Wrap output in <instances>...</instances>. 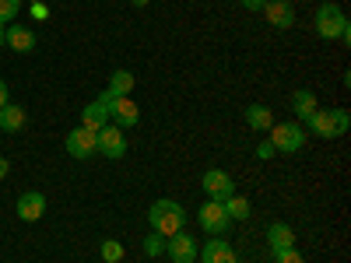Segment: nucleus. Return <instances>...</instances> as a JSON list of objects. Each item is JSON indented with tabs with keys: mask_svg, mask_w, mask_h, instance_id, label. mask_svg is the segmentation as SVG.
<instances>
[{
	"mask_svg": "<svg viewBox=\"0 0 351 263\" xmlns=\"http://www.w3.org/2000/svg\"><path fill=\"white\" fill-rule=\"evenodd\" d=\"M4 46H11L14 53H32L36 49V32L32 28H21V25H11L4 32Z\"/></svg>",
	"mask_w": 351,
	"mask_h": 263,
	"instance_id": "2eb2a0df",
	"label": "nucleus"
},
{
	"mask_svg": "<svg viewBox=\"0 0 351 263\" xmlns=\"http://www.w3.org/2000/svg\"><path fill=\"white\" fill-rule=\"evenodd\" d=\"M256 155H260V158H271V155H274V144H271V140H263L260 148H256Z\"/></svg>",
	"mask_w": 351,
	"mask_h": 263,
	"instance_id": "a878e982",
	"label": "nucleus"
},
{
	"mask_svg": "<svg viewBox=\"0 0 351 263\" xmlns=\"http://www.w3.org/2000/svg\"><path fill=\"white\" fill-rule=\"evenodd\" d=\"M11 172V165H8V158H0V179H4V175Z\"/></svg>",
	"mask_w": 351,
	"mask_h": 263,
	"instance_id": "c85d7f7f",
	"label": "nucleus"
},
{
	"mask_svg": "<svg viewBox=\"0 0 351 263\" xmlns=\"http://www.w3.org/2000/svg\"><path fill=\"white\" fill-rule=\"evenodd\" d=\"M239 4H243L246 11H263V4H267V0H239Z\"/></svg>",
	"mask_w": 351,
	"mask_h": 263,
	"instance_id": "bb28decb",
	"label": "nucleus"
},
{
	"mask_svg": "<svg viewBox=\"0 0 351 263\" xmlns=\"http://www.w3.org/2000/svg\"><path fill=\"white\" fill-rule=\"evenodd\" d=\"M197 221H200V228L208 231V236H225V231L232 228V218L225 214V203H218V200L204 203V208L197 211Z\"/></svg>",
	"mask_w": 351,
	"mask_h": 263,
	"instance_id": "39448f33",
	"label": "nucleus"
},
{
	"mask_svg": "<svg viewBox=\"0 0 351 263\" xmlns=\"http://www.w3.org/2000/svg\"><path fill=\"white\" fill-rule=\"evenodd\" d=\"M274 263H306V260H302V253L295 246H288V249H278L274 253Z\"/></svg>",
	"mask_w": 351,
	"mask_h": 263,
	"instance_id": "b1692460",
	"label": "nucleus"
},
{
	"mask_svg": "<svg viewBox=\"0 0 351 263\" xmlns=\"http://www.w3.org/2000/svg\"><path fill=\"white\" fill-rule=\"evenodd\" d=\"M148 221H152V231H158L162 239H169V236H176V231L186 228V211L176 200L162 197V200H155L148 208Z\"/></svg>",
	"mask_w": 351,
	"mask_h": 263,
	"instance_id": "f257e3e1",
	"label": "nucleus"
},
{
	"mask_svg": "<svg viewBox=\"0 0 351 263\" xmlns=\"http://www.w3.org/2000/svg\"><path fill=\"white\" fill-rule=\"evenodd\" d=\"M95 151H99V134L84 130V127H74V130L67 134V155H71V158L84 162V158H92Z\"/></svg>",
	"mask_w": 351,
	"mask_h": 263,
	"instance_id": "6e6552de",
	"label": "nucleus"
},
{
	"mask_svg": "<svg viewBox=\"0 0 351 263\" xmlns=\"http://www.w3.org/2000/svg\"><path fill=\"white\" fill-rule=\"evenodd\" d=\"M130 4H134V8H144V4H148V0H130Z\"/></svg>",
	"mask_w": 351,
	"mask_h": 263,
	"instance_id": "7c9ffc66",
	"label": "nucleus"
},
{
	"mask_svg": "<svg viewBox=\"0 0 351 263\" xmlns=\"http://www.w3.org/2000/svg\"><path fill=\"white\" fill-rule=\"evenodd\" d=\"M130 92H134V74L120 67V71H112V77H109V88H106V92H102L95 102L106 109L112 99H123V95H130Z\"/></svg>",
	"mask_w": 351,
	"mask_h": 263,
	"instance_id": "9b49d317",
	"label": "nucleus"
},
{
	"mask_svg": "<svg viewBox=\"0 0 351 263\" xmlns=\"http://www.w3.org/2000/svg\"><path fill=\"white\" fill-rule=\"evenodd\" d=\"M25 120H28V116H25V109L21 105H4V109H0V127H4V130H11V134H18L21 127H25Z\"/></svg>",
	"mask_w": 351,
	"mask_h": 263,
	"instance_id": "6ab92c4d",
	"label": "nucleus"
},
{
	"mask_svg": "<svg viewBox=\"0 0 351 263\" xmlns=\"http://www.w3.org/2000/svg\"><path fill=\"white\" fill-rule=\"evenodd\" d=\"M0 130H4V127H0Z\"/></svg>",
	"mask_w": 351,
	"mask_h": 263,
	"instance_id": "2f4dec72",
	"label": "nucleus"
},
{
	"mask_svg": "<svg viewBox=\"0 0 351 263\" xmlns=\"http://www.w3.org/2000/svg\"><path fill=\"white\" fill-rule=\"evenodd\" d=\"M306 123H309V134L324 137V140H334V137L348 134V127H351V112H348V109H316Z\"/></svg>",
	"mask_w": 351,
	"mask_h": 263,
	"instance_id": "7ed1b4c3",
	"label": "nucleus"
},
{
	"mask_svg": "<svg viewBox=\"0 0 351 263\" xmlns=\"http://www.w3.org/2000/svg\"><path fill=\"white\" fill-rule=\"evenodd\" d=\"M165 253H169V260L172 263H193L197 260V253H200V242L190 236V231L183 228V231H176V236H169L165 239Z\"/></svg>",
	"mask_w": 351,
	"mask_h": 263,
	"instance_id": "423d86ee",
	"label": "nucleus"
},
{
	"mask_svg": "<svg viewBox=\"0 0 351 263\" xmlns=\"http://www.w3.org/2000/svg\"><path fill=\"white\" fill-rule=\"evenodd\" d=\"M162 249H165V239L158 236V231H152V236L144 239V253H148V256H158Z\"/></svg>",
	"mask_w": 351,
	"mask_h": 263,
	"instance_id": "393cba45",
	"label": "nucleus"
},
{
	"mask_svg": "<svg viewBox=\"0 0 351 263\" xmlns=\"http://www.w3.org/2000/svg\"><path fill=\"white\" fill-rule=\"evenodd\" d=\"M200 190L208 193V200L225 203L232 193H236V183H232V175H228V172H221V168H208V172H204V179H200Z\"/></svg>",
	"mask_w": 351,
	"mask_h": 263,
	"instance_id": "0eeeda50",
	"label": "nucleus"
},
{
	"mask_svg": "<svg viewBox=\"0 0 351 263\" xmlns=\"http://www.w3.org/2000/svg\"><path fill=\"white\" fill-rule=\"evenodd\" d=\"M250 211H253V208H250V200H246V197H236V193H232V197L225 200V214H228L232 221L250 218Z\"/></svg>",
	"mask_w": 351,
	"mask_h": 263,
	"instance_id": "412c9836",
	"label": "nucleus"
},
{
	"mask_svg": "<svg viewBox=\"0 0 351 263\" xmlns=\"http://www.w3.org/2000/svg\"><path fill=\"white\" fill-rule=\"evenodd\" d=\"M106 112L112 116V123L120 127V130L137 127V120H141V109L134 105V99H130V95H123V99H112V102L106 105Z\"/></svg>",
	"mask_w": 351,
	"mask_h": 263,
	"instance_id": "9d476101",
	"label": "nucleus"
},
{
	"mask_svg": "<svg viewBox=\"0 0 351 263\" xmlns=\"http://www.w3.org/2000/svg\"><path fill=\"white\" fill-rule=\"evenodd\" d=\"M4 32H8V25H0V46H4Z\"/></svg>",
	"mask_w": 351,
	"mask_h": 263,
	"instance_id": "c756f323",
	"label": "nucleus"
},
{
	"mask_svg": "<svg viewBox=\"0 0 351 263\" xmlns=\"http://www.w3.org/2000/svg\"><path fill=\"white\" fill-rule=\"evenodd\" d=\"M246 123H250L253 130H260V134H267V130L274 127V116H271L267 105H246Z\"/></svg>",
	"mask_w": 351,
	"mask_h": 263,
	"instance_id": "a211bd4d",
	"label": "nucleus"
},
{
	"mask_svg": "<svg viewBox=\"0 0 351 263\" xmlns=\"http://www.w3.org/2000/svg\"><path fill=\"white\" fill-rule=\"evenodd\" d=\"M197 256H200V263H239L236 249H232L221 236H211V242H204Z\"/></svg>",
	"mask_w": 351,
	"mask_h": 263,
	"instance_id": "f8f14e48",
	"label": "nucleus"
},
{
	"mask_svg": "<svg viewBox=\"0 0 351 263\" xmlns=\"http://www.w3.org/2000/svg\"><path fill=\"white\" fill-rule=\"evenodd\" d=\"M291 109H295V116H302V120H309V116L316 112V95L309 92V88H299V92L291 95Z\"/></svg>",
	"mask_w": 351,
	"mask_h": 263,
	"instance_id": "aec40b11",
	"label": "nucleus"
},
{
	"mask_svg": "<svg viewBox=\"0 0 351 263\" xmlns=\"http://www.w3.org/2000/svg\"><path fill=\"white\" fill-rule=\"evenodd\" d=\"M18 11H21V0H0V25L14 21V18H18Z\"/></svg>",
	"mask_w": 351,
	"mask_h": 263,
	"instance_id": "5701e85b",
	"label": "nucleus"
},
{
	"mask_svg": "<svg viewBox=\"0 0 351 263\" xmlns=\"http://www.w3.org/2000/svg\"><path fill=\"white\" fill-rule=\"evenodd\" d=\"M99 151L106 158H123L127 155V137H123V130L116 127V123H106L99 130Z\"/></svg>",
	"mask_w": 351,
	"mask_h": 263,
	"instance_id": "1a4fd4ad",
	"label": "nucleus"
},
{
	"mask_svg": "<svg viewBox=\"0 0 351 263\" xmlns=\"http://www.w3.org/2000/svg\"><path fill=\"white\" fill-rule=\"evenodd\" d=\"M267 242H271V253L288 249V246H295V231H291L288 225H281V221H274V225L267 228Z\"/></svg>",
	"mask_w": 351,
	"mask_h": 263,
	"instance_id": "dca6fc26",
	"label": "nucleus"
},
{
	"mask_svg": "<svg viewBox=\"0 0 351 263\" xmlns=\"http://www.w3.org/2000/svg\"><path fill=\"white\" fill-rule=\"evenodd\" d=\"M99 256H102L106 263H120V260H123V246L116 242V239H106V242L99 246Z\"/></svg>",
	"mask_w": 351,
	"mask_h": 263,
	"instance_id": "4be33fe9",
	"label": "nucleus"
},
{
	"mask_svg": "<svg viewBox=\"0 0 351 263\" xmlns=\"http://www.w3.org/2000/svg\"><path fill=\"white\" fill-rule=\"evenodd\" d=\"M263 14H267V21L274 28H281V32L295 25V8H291L288 0H267V4H263Z\"/></svg>",
	"mask_w": 351,
	"mask_h": 263,
	"instance_id": "4468645a",
	"label": "nucleus"
},
{
	"mask_svg": "<svg viewBox=\"0 0 351 263\" xmlns=\"http://www.w3.org/2000/svg\"><path fill=\"white\" fill-rule=\"evenodd\" d=\"M313 25H316V36H319V39H327V42H334V39L348 42V39H351L344 11H341L337 4H330V0H324V4L316 8V14H313Z\"/></svg>",
	"mask_w": 351,
	"mask_h": 263,
	"instance_id": "f03ea898",
	"label": "nucleus"
},
{
	"mask_svg": "<svg viewBox=\"0 0 351 263\" xmlns=\"http://www.w3.org/2000/svg\"><path fill=\"white\" fill-rule=\"evenodd\" d=\"M106 120H109V112H106L99 102H92V105H84V109H81V127H84V130H92V134H99V130L106 127Z\"/></svg>",
	"mask_w": 351,
	"mask_h": 263,
	"instance_id": "f3484780",
	"label": "nucleus"
},
{
	"mask_svg": "<svg viewBox=\"0 0 351 263\" xmlns=\"http://www.w3.org/2000/svg\"><path fill=\"white\" fill-rule=\"evenodd\" d=\"M4 105H8V84L0 81V109H4Z\"/></svg>",
	"mask_w": 351,
	"mask_h": 263,
	"instance_id": "cd10ccee",
	"label": "nucleus"
},
{
	"mask_svg": "<svg viewBox=\"0 0 351 263\" xmlns=\"http://www.w3.org/2000/svg\"><path fill=\"white\" fill-rule=\"evenodd\" d=\"M43 214H46V197H43L39 190H28V193L18 197V218H21V221L32 225V221H39Z\"/></svg>",
	"mask_w": 351,
	"mask_h": 263,
	"instance_id": "ddd939ff",
	"label": "nucleus"
},
{
	"mask_svg": "<svg viewBox=\"0 0 351 263\" xmlns=\"http://www.w3.org/2000/svg\"><path fill=\"white\" fill-rule=\"evenodd\" d=\"M267 134H271L274 151H281V155H295V151H302V144H306V134H302L299 123H274Z\"/></svg>",
	"mask_w": 351,
	"mask_h": 263,
	"instance_id": "20e7f679",
	"label": "nucleus"
}]
</instances>
